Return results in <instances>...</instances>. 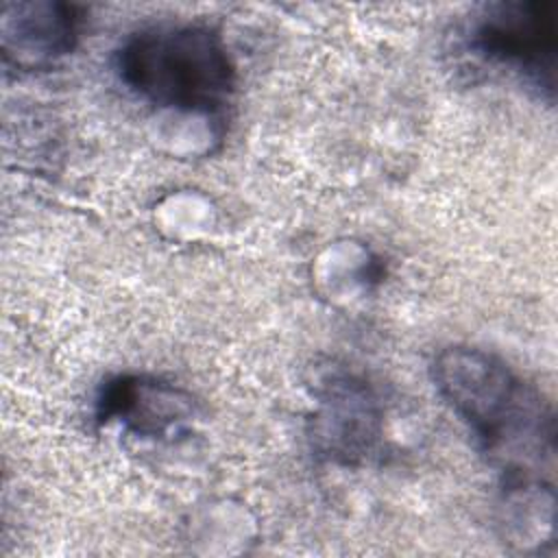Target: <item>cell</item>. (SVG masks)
I'll use <instances>...</instances> for the list:
<instances>
[{"label": "cell", "instance_id": "6da1fadb", "mask_svg": "<svg viewBox=\"0 0 558 558\" xmlns=\"http://www.w3.org/2000/svg\"><path fill=\"white\" fill-rule=\"evenodd\" d=\"M436 392L475 436L506 495L545 490L554 469L556 423L538 390L490 351L451 344L432 362Z\"/></svg>", "mask_w": 558, "mask_h": 558}, {"label": "cell", "instance_id": "7a4b0ae2", "mask_svg": "<svg viewBox=\"0 0 558 558\" xmlns=\"http://www.w3.org/2000/svg\"><path fill=\"white\" fill-rule=\"evenodd\" d=\"M122 85L148 105L218 116L235 92L222 35L198 22H159L126 35L113 52Z\"/></svg>", "mask_w": 558, "mask_h": 558}, {"label": "cell", "instance_id": "3957f363", "mask_svg": "<svg viewBox=\"0 0 558 558\" xmlns=\"http://www.w3.org/2000/svg\"><path fill=\"white\" fill-rule=\"evenodd\" d=\"M471 48L488 63L517 72L547 98L556 92L558 17L551 0H499L471 22Z\"/></svg>", "mask_w": 558, "mask_h": 558}, {"label": "cell", "instance_id": "277c9868", "mask_svg": "<svg viewBox=\"0 0 558 558\" xmlns=\"http://www.w3.org/2000/svg\"><path fill=\"white\" fill-rule=\"evenodd\" d=\"M310 418L312 449L336 464L353 466L368 460L381 440V405L368 384L351 373L323 379Z\"/></svg>", "mask_w": 558, "mask_h": 558}, {"label": "cell", "instance_id": "5b68a950", "mask_svg": "<svg viewBox=\"0 0 558 558\" xmlns=\"http://www.w3.org/2000/svg\"><path fill=\"white\" fill-rule=\"evenodd\" d=\"M194 416L196 403L187 390L150 375H116L96 397L98 423H118L140 438H174Z\"/></svg>", "mask_w": 558, "mask_h": 558}, {"label": "cell", "instance_id": "8992f818", "mask_svg": "<svg viewBox=\"0 0 558 558\" xmlns=\"http://www.w3.org/2000/svg\"><path fill=\"white\" fill-rule=\"evenodd\" d=\"M81 11L59 0L4 2L0 11L2 57L20 70L48 68L76 48Z\"/></svg>", "mask_w": 558, "mask_h": 558}]
</instances>
